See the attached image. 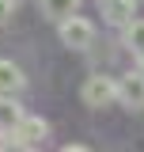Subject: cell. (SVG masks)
I'll use <instances>...</instances> for the list:
<instances>
[{"label":"cell","instance_id":"obj_1","mask_svg":"<svg viewBox=\"0 0 144 152\" xmlns=\"http://www.w3.org/2000/svg\"><path fill=\"white\" fill-rule=\"evenodd\" d=\"M80 99H84L87 107H95V110H103L110 103H118V80H114V76H103V72L87 76L84 88H80Z\"/></svg>","mask_w":144,"mask_h":152},{"label":"cell","instance_id":"obj_2","mask_svg":"<svg viewBox=\"0 0 144 152\" xmlns=\"http://www.w3.org/2000/svg\"><path fill=\"white\" fill-rule=\"evenodd\" d=\"M61 42L68 46V50H91L95 46V23L84 15H65L61 19Z\"/></svg>","mask_w":144,"mask_h":152},{"label":"cell","instance_id":"obj_3","mask_svg":"<svg viewBox=\"0 0 144 152\" xmlns=\"http://www.w3.org/2000/svg\"><path fill=\"white\" fill-rule=\"evenodd\" d=\"M118 103L125 110H144V69H133L118 80Z\"/></svg>","mask_w":144,"mask_h":152},{"label":"cell","instance_id":"obj_4","mask_svg":"<svg viewBox=\"0 0 144 152\" xmlns=\"http://www.w3.org/2000/svg\"><path fill=\"white\" fill-rule=\"evenodd\" d=\"M49 137V122L38 114H23V122L15 126V148H38Z\"/></svg>","mask_w":144,"mask_h":152},{"label":"cell","instance_id":"obj_5","mask_svg":"<svg viewBox=\"0 0 144 152\" xmlns=\"http://www.w3.org/2000/svg\"><path fill=\"white\" fill-rule=\"evenodd\" d=\"M137 15V0H103V19L114 27H125Z\"/></svg>","mask_w":144,"mask_h":152},{"label":"cell","instance_id":"obj_6","mask_svg":"<svg viewBox=\"0 0 144 152\" xmlns=\"http://www.w3.org/2000/svg\"><path fill=\"white\" fill-rule=\"evenodd\" d=\"M27 84V76L15 61H0V95H19Z\"/></svg>","mask_w":144,"mask_h":152},{"label":"cell","instance_id":"obj_7","mask_svg":"<svg viewBox=\"0 0 144 152\" xmlns=\"http://www.w3.org/2000/svg\"><path fill=\"white\" fill-rule=\"evenodd\" d=\"M23 114H27V110L19 107V99H15V95H0V129H4V133H12V129H15L19 122H23Z\"/></svg>","mask_w":144,"mask_h":152},{"label":"cell","instance_id":"obj_8","mask_svg":"<svg viewBox=\"0 0 144 152\" xmlns=\"http://www.w3.org/2000/svg\"><path fill=\"white\" fill-rule=\"evenodd\" d=\"M38 8H42V15H49V19H65V15H72L80 8V0H38Z\"/></svg>","mask_w":144,"mask_h":152},{"label":"cell","instance_id":"obj_9","mask_svg":"<svg viewBox=\"0 0 144 152\" xmlns=\"http://www.w3.org/2000/svg\"><path fill=\"white\" fill-rule=\"evenodd\" d=\"M125 46H129L137 57L144 53V19H137V15H133V19L125 23Z\"/></svg>","mask_w":144,"mask_h":152},{"label":"cell","instance_id":"obj_10","mask_svg":"<svg viewBox=\"0 0 144 152\" xmlns=\"http://www.w3.org/2000/svg\"><path fill=\"white\" fill-rule=\"evenodd\" d=\"M12 15H15V0H0V27L12 23Z\"/></svg>","mask_w":144,"mask_h":152},{"label":"cell","instance_id":"obj_11","mask_svg":"<svg viewBox=\"0 0 144 152\" xmlns=\"http://www.w3.org/2000/svg\"><path fill=\"white\" fill-rule=\"evenodd\" d=\"M140 69H144V53H140Z\"/></svg>","mask_w":144,"mask_h":152},{"label":"cell","instance_id":"obj_12","mask_svg":"<svg viewBox=\"0 0 144 152\" xmlns=\"http://www.w3.org/2000/svg\"><path fill=\"white\" fill-rule=\"evenodd\" d=\"M99 4H103V0H99Z\"/></svg>","mask_w":144,"mask_h":152}]
</instances>
